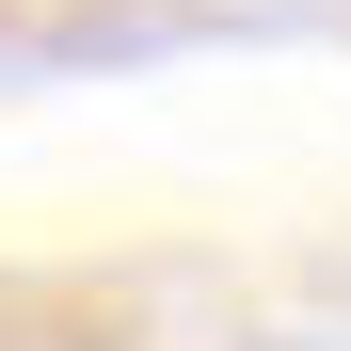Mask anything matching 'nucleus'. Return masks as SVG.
<instances>
[]
</instances>
